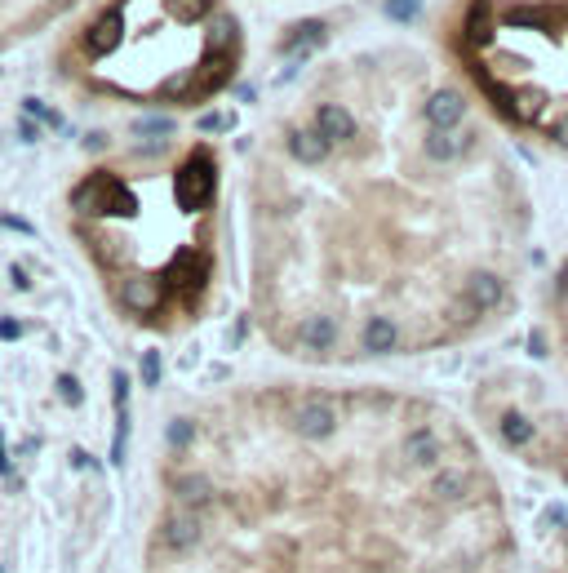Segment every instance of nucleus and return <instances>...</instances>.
<instances>
[{
	"label": "nucleus",
	"instance_id": "nucleus-4",
	"mask_svg": "<svg viewBox=\"0 0 568 573\" xmlns=\"http://www.w3.org/2000/svg\"><path fill=\"white\" fill-rule=\"evenodd\" d=\"M160 298H164V280L160 276H129L120 285V303L138 315H152L160 307Z\"/></svg>",
	"mask_w": 568,
	"mask_h": 573
},
{
	"label": "nucleus",
	"instance_id": "nucleus-28",
	"mask_svg": "<svg viewBox=\"0 0 568 573\" xmlns=\"http://www.w3.org/2000/svg\"><path fill=\"white\" fill-rule=\"evenodd\" d=\"M27 111H32V116H41V120H45V125H62V120H58V116H53L50 107H41V103H36V99H27Z\"/></svg>",
	"mask_w": 568,
	"mask_h": 573
},
{
	"label": "nucleus",
	"instance_id": "nucleus-17",
	"mask_svg": "<svg viewBox=\"0 0 568 573\" xmlns=\"http://www.w3.org/2000/svg\"><path fill=\"white\" fill-rule=\"evenodd\" d=\"M240 45V23L227 9H213V27H209V53H236Z\"/></svg>",
	"mask_w": 568,
	"mask_h": 573
},
{
	"label": "nucleus",
	"instance_id": "nucleus-15",
	"mask_svg": "<svg viewBox=\"0 0 568 573\" xmlns=\"http://www.w3.org/2000/svg\"><path fill=\"white\" fill-rule=\"evenodd\" d=\"M173 498H178L182 512H200V507L213 503V484H209L205 475H178L173 480Z\"/></svg>",
	"mask_w": 568,
	"mask_h": 573
},
{
	"label": "nucleus",
	"instance_id": "nucleus-13",
	"mask_svg": "<svg viewBox=\"0 0 568 573\" xmlns=\"http://www.w3.org/2000/svg\"><path fill=\"white\" fill-rule=\"evenodd\" d=\"M502 280L493 276V271H470L466 276V298L475 303V312H489V307H498L502 303Z\"/></svg>",
	"mask_w": 568,
	"mask_h": 573
},
{
	"label": "nucleus",
	"instance_id": "nucleus-16",
	"mask_svg": "<svg viewBox=\"0 0 568 573\" xmlns=\"http://www.w3.org/2000/svg\"><path fill=\"white\" fill-rule=\"evenodd\" d=\"M298 343H303L307 352H329V347L338 343V324H333L329 315H307L303 329H298Z\"/></svg>",
	"mask_w": 568,
	"mask_h": 573
},
{
	"label": "nucleus",
	"instance_id": "nucleus-32",
	"mask_svg": "<svg viewBox=\"0 0 568 573\" xmlns=\"http://www.w3.org/2000/svg\"><path fill=\"white\" fill-rule=\"evenodd\" d=\"M18 333H23L18 320H0V338H18Z\"/></svg>",
	"mask_w": 568,
	"mask_h": 573
},
{
	"label": "nucleus",
	"instance_id": "nucleus-35",
	"mask_svg": "<svg viewBox=\"0 0 568 573\" xmlns=\"http://www.w3.org/2000/svg\"><path fill=\"white\" fill-rule=\"evenodd\" d=\"M560 294H568V262L560 267Z\"/></svg>",
	"mask_w": 568,
	"mask_h": 573
},
{
	"label": "nucleus",
	"instance_id": "nucleus-10",
	"mask_svg": "<svg viewBox=\"0 0 568 573\" xmlns=\"http://www.w3.org/2000/svg\"><path fill=\"white\" fill-rule=\"evenodd\" d=\"M324 41H329V27H324L320 18H307V23H293V27H289L284 53H289V58H307V53H315Z\"/></svg>",
	"mask_w": 568,
	"mask_h": 573
},
{
	"label": "nucleus",
	"instance_id": "nucleus-30",
	"mask_svg": "<svg viewBox=\"0 0 568 573\" xmlns=\"http://www.w3.org/2000/svg\"><path fill=\"white\" fill-rule=\"evenodd\" d=\"M227 125H231V116H218V111L200 120V129H205V134H213V129H227Z\"/></svg>",
	"mask_w": 568,
	"mask_h": 573
},
{
	"label": "nucleus",
	"instance_id": "nucleus-6",
	"mask_svg": "<svg viewBox=\"0 0 568 573\" xmlns=\"http://www.w3.org/2000/svg\"><path fill=\"white\" fill-rule=\"evenodd\" d=\"M462 116H466V99L458 89H435L426 99V125L431 129H458Z\"/></svg>",
	"mask_w": 568,
	"mask_h": 573
},
{
	"label": "nucleus",
	"instance_id": "nucleus-22",
	"mask_svg": "<svg viewBox=\"0 0 568 573\" xmlns=\"http://www.w3.org/2000/svg\"><path fill=\"white\" fill-rule=\"evenodd\" d=\"M502 440H507V445H528V440H533V422L524 414H516V409L502 414Z\"/></svg>",
	"mask_w": 568,
	"mask_h": 573
},
{
	"label": "nucleus",
	"instance_id": "nucleus-29",
	"mask_svg": "<svg viewBox=\"0 0 568 573\" xmlns=\"http://www.w3.org/2000/svg\"><path fill=\"white\" fill-rule=\"evenodd\" d=\"M551 138H555L560 147H568V116H555V125H551Z\"/></svg>",
	"mask_w": 568,
	"mask_h": 573
},
{
	"label": "nucleus",
	"instance_id": "nucleus-11",
	"mask_svg": "<svg viewBox=\"0 0 568 573\" xmlns=\"http://www.w3.org/2000/svg\"><path fill=\"white\" fill-rule=\"evenodd\" d=\"M462 41L470 45V50H484V45H493V9H489V0H470V9H466Z\"/></svg>",
	"mask_w": 568,
	"mask_h": 573
},
{
	"label": "nucleus",
	"instance_id": "nucleus-23",
	"mask_svg": "<svg viewBox=\"0 0 568 573\" xmlns=\"http://www.w3.org/2000/svg\"><path fill=\"white\" fill-rule=\"evenodd\" d=\"M435 493H440L444 503L462 498V493H466V475H462V471H444V475H435Z\"/></svg>",
	"mask_w": 568,
	"mask_h": 573
},
{
	"label": "nucleus",
	"instance_id": "nucleus-21",
	"mask_svg": "<svg viewBox=\"0 0 568 573\" xmlns=\"http://www.w3.org/2000/svg\"><path fill=\"white\" fill-rule=\"evenodd\" d=\"M164 9H169L178 23H200V18H209L213 0H164Z\"/></svg>",
	"mask_w": 568,
	"mask_h": 573
},
{
	"label": "nucleus",
	"instance_id": "nucleus-19",
	"mask_svg": "<svg viewBox=\"0 0 568 573\" xmlns=\"http://www.w3.org/2000/svg\"><path fill=\"white\" fill-rule=\"evenodd\" d=\"M405 458H409L414 467H435V458H440V440H435L431 431H414V436L405 440Z\"/></svg>",
	"mask_w": 568,
	"mask_h": 573
},
{
	"label": "nucleus",
	"instance_id": "nucleus-8",
	"mask_svg": "<svg viewBox=\"0 0 568 573\" xmlns=\"http://www.w3.org/2000/svg\"><path fill=\"white\" fill-rule=\"evenodd\" d=\"M315 129L324 134V143L333 147V143H347V138H356V116L347 111V107L338 103H324L315 111Z\"/></svg>",
	"mask_w": 568,
	"mask_h": 573
},
{
	"label": "nucleus",
	"instance_id": "nucleus-18",
	"mask_svg": "<svg viewBox=\"0 0 568 573\" xmlns=\"http://www.w3.org/2000/svg\"><path fill=\"white\" fill-rule=\"evenodd\" d=\"M289 152L303 160V164H315V160L329 156V143H324V134L311 125V129H293V134H289Z\"/></svg>",
	"mask_w": 568,
	"mask_h": 573
},
{
	"label": "nucleus",
	"instance_id": "nucleus-7",
	"mask_svg": "<svg viewBox=\"0 0 568 573\" xmlns=\"http://www.w3.org/2000/svg\"><path fill=\"white\" fill-rule=\"evenodd\" d=\"M120 41H125V14H120V9H107L103 18H98V23L85 32V50L94 53V58L111 53Z\"/></svg>",
	"mask_w": 568,
	"mask_h": 573
},
{
	"label": "nucleus",
	"instance_id": "nucleus-1",
	"mask_svg": "<svg viewBox=\"0 0 568 573\" xmlns=\"http://www.w3.org/2000/svg\"><path fill=\"white\" fill-rule=\"evenodd\" d=\"M71 205H76V213H89V218H134L138 213L134 192L120 178H111V174H89L76 187Z\"/></svg>",
	"mask_w": 568,
	"mask_h": 573
},
{
	"label": "nucleus",
	"instance_id": "nucleus-5",
	"mask_svg": "<svg viewBox=\"0 0 568 573\" xmlns=\"http://www.w3.org/2000/svg\"><path fill=\"white\" fill-rule=\"evenodd\" d=\"M205 276H209V262H205V254H196V249H182L178 258L164 267V285L169 289H200L205 285Z\"/></svg>",
	"mask_w": 568,
	"mask_h": 573
},
{
	"label": "nucleus",
	"instance_id": "nucleus-12",
	"mask_svg": "<svg viewBox=\"0 0 568 573\" xmlns=\"http://www.w3.org/2000/svg\"><path fill=\"white\" fill-rule=\"evenodd\" d=\"M360 343H364V352H368V356H386V352H396L400 329H396V320H391V315H373V320L364 324Z\"/></svg>",
	"mask_w": 568,
	"mask_h": 573
},
{
	"label": "nucleus",
	"instance_id": "nucleus-2",
	"mask_svg": "<svg viewBox=\"0 0 568 573\" xmlns=\"http://www.w3.org/2000/svg\"><path fill=\"white\" fill-rule=\"evenodd\" d=\"M213 183H218V169H213V160H209L205 152L187 156V164H182V169H178V178H173L178 209H187V213H200V209L213 201Z\"/></svg>",
	"mask_w": 568,
	"mask_h": 573
},
{
	"label": "nucleus",
	"instance_id": "nucleus-33",
	"mask_svg": "<svg viewBox=\"0 0 568 573\" xmlns=\"http://www.w3.org/2000/svg\"><path fill=\"white\" fill-rule=\"evenodd\" d=\"M528 352H533V356H546V338L533 333V338H528Z\"/></svg>",
	"mask_w": 568,
	"mask_h": 573
},
{
	"label": "nucleus",
	"instance_id": "nucleus-24",
	"mask_svg": "<svg viewBox=\"0 0 568 573\" xmlns=\"http://www.w3.org/2000/svg\"><path fill=\"white\" fill-rule=\"evenodd\" d=\"M191 436H196V427H191L187 418H173V422H169V445H173V449H187Z\"/></svg>",
	"mask_w": 568,
	"mask_h": 573
},
{
	"label": "nucleus",
	"instance_id": "nucleus-31",
	"mask_svg": "<svg viewBox=\"0 0 568 573\" xmlns=\"http://www.w3.org/2000/svg\"><path fill=\"white\" fill-rule=\"evenodd\" d=\"M138 134H169V120H143Z\"/></svg>",
	"mask_w": 568,
	"mask_h": 573
},
{
	"label": "nucleus",
	"instance_id": "nucleus-27",
	"mask_svg": "<svg viewBox=\"0 0 568 573\" xmlns=\"http://www.w3.org/2000/svg\"><path fill=\"white\" fill-rule=\"evenodd\" d=\"M143 382H147V387L160 382V352H147V356H143Z\"/></svg>",
	"mask_w": 568,
	"mask_h": 573
},
{
	"label": "nucleus",
	"instance_id": "nucleus-34",
	"mask_svg": "<svg viewBox=\"0 0 568 573\" xmlns=\"http://www.w3.org/2000/svg\"><path fill=\"white\" fill-rule=\"evenodd\" d=\"M0 222H5V227H18V231H32V222H23V218H14V213H5Z\"/></svg>",
	"mask_w": 568,
	"mask_h": 573
},
{
	"label": "nucleus",
	"instance_id": "nucleus-26",
	"mask_svg": "<svg viewBox=\"0 0 568 573\" xmlns=\"http://www.w3.org/2000/svg\"><path fill=\"white\" fill-rule=\"evenodd\" d=\"M58 396H62L67 405H80V382H76L71 373H62V378H58Z\"/></svg>",
	"mask_w": 568,
	"mask_h": 573
},
{
	"label": "nucleus",
	"instance_id": "nucleus-9",
	"mask_svg": "<svg viewBox=\"0 0 568 573\" xmlns=\"http://www.w3.org/2000/svg\"><path fill=\"white\" fill-rule=\"evenodd\" d=\"M160 538H164V547L169 551H191L196 542H200V521H196V512H173L164 529H160Z\"/></svg>",
	"mask_w": 568,
	"mask_h": 573
},
{
	"label": "nucleus",
	"instance_id": "nucleus-25",
	"mask_svg": "<svg viewBox=\"0 0 568 573\" xmlns=\"http://www.w3.org/2000/svg\"><path fill=\"white\" fill-rule=\"evenodd\" d=\"M417 9H422V0H386V14H391L396 23H414Z\"/></svg>",
	"mask_w": 568,
	"mask_h": 573
},
{
	"label": "nucleus",
	"instance_id": "nucleus-20",
	"mask_svg": "<svg viewBox=\"0 0 568 573\" xmlns=\"http://www.w3.org/2000/svg\"><path fill=\"white\" fill-rule=\"evenodd\" d=\"M542 107H546V94H542V89H516L507 116H511V120H537Z\"/></svg>",
	"mask_w": 568,
	"mask_h": 573
},
{
	"label": "nucleus",
	"instance_id": "nucleus-3",
	"mask_svg": "<svg viewBox=\"0 0 568 573\" xmlns=\"http://www.w3.org/2000/svg\"><path fill=\"white\" fill-rule=\"evenodd\" d=\"M333 427H338V414H333L329 400H320V396L298 400V409H293V431H298L303 440H329Z\"/></svg>",
	"mask_w": 568,
	"mask_h": 573
},
{
	"label": "nucleus",
	"instance_id": "nucleus-14",
	"mask_svg": "<svg viewBox=\"0 0 568 573\" xmlns=\"http://www.w3.org/2000/svg\"><path fill=\"white\" fill-rule=\"evenodd\" d=\"M470 147V134H466L462 125L458 129H431L426 134V156L431 160H458Z\"/></svg>",
	"mask_w": 568,
	"mask_h": 573
}]
</instances>
